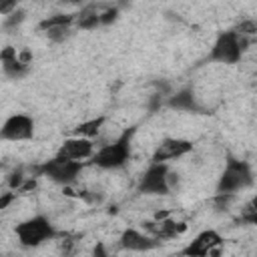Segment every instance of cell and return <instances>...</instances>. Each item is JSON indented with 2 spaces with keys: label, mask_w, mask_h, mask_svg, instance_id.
Listing matches in <instances>:
<instances>
[{
  "label": "cell",
  "mask_w": 257,
  "mask_h": 257,
  "mask_svg": "<svg viewBox=\"0 0 257 257\" xmlns=\"http://www.w3.org/2000/svg\"><path fill=\"white\" fill-rule=\"evenodd\" d=\"M16 239L22 247H38L50 239L56 237V229L54 225L48 221V217L44 215H34L30 219H24L16 225L14 229Z\"/></svg>",
  "instance_id": "1"
},
{
  "label": "cell",
  "mask_w": 257,
  "mask_h": 257,
  "mask_svg": "<svg viewBox=\"0 0 257 257\" xmlns=\"http://www.w3.org/2000/svg\"><path fill=\"white\" fill-rule=\"evenodd\" d=\"M131 157V135L124 133L120 139H114L106 145H100L90 163L98 169H104V171H112V169H120Z\"/></svg>",
  "instance_id": "2"
},
{
  "label": "cell",
  "mask_w": 257,
  "mask_h": 257,
  "mask_svg": "<svg viewBox=\"0 0 257 257\" xmlns=\"http://www.w3.org/2000/svg\"><path fill=\"white\" fill-rule=\"evenodd\" d=\"M243 46H245V38L239 36L235 30L221 32V34L217 36L213 48H211L209 60L219 62V64H235V62H239V58H241Z\"/></svg>",
  "instance_id": "3"
},
{
  "label": "cell",
  "mask_w": 257,
  "mask_h": 257,
  "mask_svg": "<svg viewBox=\"0 0 257 257\" xmlns=\"http://www.w3.org/2000/svg\"><path fill=\"white\" fill-rule=\"evenodd\" d=\"M82 167H84V163H76V161H66V159H60V157H52L50 161H46L40 167V173L46 179H50L52 183L62 185V187H68V185H72L78 179V175L82 173Z\"/></svg>",
  "instance_id": "4"
},
{
  "label": "cell",
  "mask_w": 257,
  "mask_h": 257,
  "mask_svg": "<svg viewBox=\"0 0 257 257\" xmlns=\"http://www.w3.org/2000/svg\"><path fill=\"white\" fill-rule=\"evenodd\" d=\"M251 183V169L243 161H229L225 171L219 177L217 191L219 195H233L239 189L247 187Z\"/></svg>",
  "instance_id": "5"
},
{
  "label": "cell",
  "mask_w": 257,
  "mask_h": 257,
  "mask_svg": "<svg viewBox=\"0 0 257 257\" xmlns=\"http://www.w3.org/2000/svg\"><path fill=\"white\" fill-rule=\"evenodd\" d=\"M223 245V237L215 229H205L197 233L185 247H183V257H217L219 249Z\"/></svg>",
  "instance_id": "6"
},
{
  "label": "cell",
  "mask_w": 257,
  "mask_h": 257,
  "mask_svg": "<svg viewBox=\"0 0 257 257\" xmlns=\"http://www.w3.org/2000/svg\"><path fill=\"white\" fill-rule=\"evenodd\" d=\"M34 118L24 112L10 114L0 126V139L8 143H24L34 137Z\"/></svg>",
  "instance_id": "7"
},
{
  "label": "cell",
  "mask_w": 257,
  "mask_h": 257,
  "mask_svg": "<svg viewBox=\"0 0 257 257\" xmlns=\"http://www.w3.org/2000/svg\"><path fill=\"white\" fill-rule=\"evenodd\" d=\"M169 167L163 163H151L139 181V191L145 195H167L171 191Z\"/></svg>",
  "instance_id": "8"
},
{
  "label": "cell",
  "mask_w": 257,
  "mask_h": 257,
  "mask_svg": "<svg viewBox=\"0 0 257 257\" xmlns=\"http://www.w3.org/2000/svg\"><path fill=\"white\" fill-rule=\"evenodd\" d=\"M191 151H193V143L191 141L179 139V137H165L155 147V151L151 155V163H163V165H167L169 161L181 159V157L189 155Z\"/></svg>",
  "instance_id": "9"
},
{
  "label": "cell",
  "mask_w": 257,
  "mask_h": 257,
  "mask_svg": "<svg viewBox=\"0 0 257 257\" xmlns=\"http://www.w3.org/2000/svg\"><path fill=\"white\" fill-rule=\"evenodd\" d=\"M96 151V145L88 139H80V137H68L62 141V145L58 147L54 157L66 159V161H76V163H84L86 159H92Z\"/></svg>",
  "instance_id": "10"
},
{
  "label": "cell",
  "mask_w": 257,
  "mask_h": 257,
  "mask_svg": "<svg viewBox=\"0 0 257 257\" xmlns=\"http://www.w3.org/2000/svg\"><path fill=\"white\" fill-rule=\"evenodd\" d=\"M120 247L131 251V253H145L151 251L155 247H159V239H155L153 235H149L147 231H139V229H124L120 239H118Z\"/></svg>",
  "instance_id": "11"
},
{
  "label": "cell",
  "mask_w": 257,
  "mask_h": 257,
  "mask_svg": "<svg viewBox=\"0 0 257 257\" xmlns=\"http://www.w3.org/2000/svg\"><path fill=\"white\" fill-rule=\"evenodd\" d=\"M0 60H2V68L6 72V76L10 78H20L26 74L28 70V64H24L20 58H18V52L16 48L12 46H6L2 52H0Z\"/></svg>",
  "instance_id": "12"
},
{
  "label": "cell",
  "mask_w": 257,
  "mask_h": 257,
  "mask_svg": "<svg viewBox=\"0 0 257 257\" xmlns=\"http://www.w3.org/2000/svg\"><path fill=\"white\" fill-rule=\"evenodd\" d=\"M104 116H94V118H88V120H82L80 124H76L72 128V137H80V139H88L92 141L94 137L100 135L102 126H104Z\"/></svg>",
  "instance_id": "13"
},
{
  "label": "cell",
  "mask_w": 257,
  "mask_h": 257,
  "mask_svg": "<svg viewBox=\"0 0 257 257\" xmlns=\"http://www.w3.org/2000/svg\"><path fill=\"white\" fill-rule=\"evenodd\" d=\"M98 12H100V8H98V6H86V8H82L78 14H74V24H76L78 28L92 30V28L100 26Z\"/></svg>",
  "instance_id": "14"
},
{
  "label": "cell",
  "mask_w": 257,
  "mask_h": 257,
  "mask_svg": "<svg viewBox=\"0 0 257 257\" xmlns=\"http://www.w3.org/2000/svg\"><path fill=\"white\" fill-rule=\"evenodd\" d=\"M171 106H175V108H181V110H191V108L195 106L191 92H187V90H185V92L177 94V96L171 100Z\"/></svg>",
  "instance_id": "15"
},
{
  "label": "cell",
  "mask_w": 257,
  "mask_h": 257,
  "mask_svg": "<svg viewBox=\"0 0 257 257\" xmlns=\"http://www.w3.org/2000/svg\"><path fill=\"white\" fill-rule=\"evenodd\" d=\"M16 8H18L16 2H12V0H0V16H8V14H12Z\"/></svg>",
  "instance_id": "16"
},
{
  "label": "cell",
  "mask_w": 257,
  "mask_h": 257,
  "mask_svg": "<svg viewBox=\"0 0 257 257\" xmlns=\"http://www.w3.org/2000/svg\"><path fill=\"white\" fill-rule=\"evenodd\" d=\"M14 193H4V195H0V209H6L12 201H14Z\"/></svg>",
  "instance_id": "17"
},
{
  "label": "cell",
  "mask_w": 257,
  "mask_h": 257,
  "mask_svg": "<svg viewBox=\"0 0 257 257\" xmlns=\"http://www.w3.org/2000/svg\"><path fill=\"white\" fill-rule=\"evenodd\" d=\"M94 257H112V255H110V253L106 251V247L100 243V245L94 247Z\"/></svg>",
  "instance_id": "18"
}]
</instances>
